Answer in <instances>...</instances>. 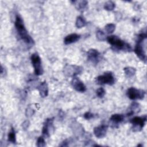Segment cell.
<instances>
[{"label": "cell", "instance_id": "obj_1", "mask_svg": "<svg viewBox=\"0 0 147 147\" xmlns=\"http://www.w3.org/2000/svg\"><path fill=\"white\" fill-rule=\"evenodd\" d=\"M14 24L17 32L21 39L24 41V42H25L27 45L30 46L33 45L34 44V41L30 36L28 34V31L25 27L23 20L20 16H16Z\"/></svg>", "mask_w": 147, "mask_h": 147}, {"label": "cell", "instance_id": "obj_2", "mask_svg": "<svg viewBox=\"0 0 147 147\" xmlns=\"http://www.w3.org/2000/svg\"><path fill=\"white\" fill-rule=\"evenodd\" d=\"M106 40L112 47L115 48V49L127 51L129 52L131 51L132 49L131 46L129 44L126 43L116 36H109L106 37Z\"/></svg>", "mask_w": 147, "mask_h": 147}, {"label": "cell", "instance_id": "obj_3", "mask_svg": "<svg viewBox=\"0 0 147 147\" xmlns=\"http://www.w3.org/2000/svg\"><path fill=\"white\" fill-rule=\"evenodd\" d=\"M146 33L145 32L141 33L137 37V43L134 48V52L137 56L142 61H146V53L143 44L144 41L146 38Z\"/></svg>", "mask_w": 147, "mask_h": 147}, {"label": "cell", "instance_id": "obj_4", "mask_svg": "<svg viewBox=\"0 0 147 147\" xmlns=\"http://www.w3.org/2000/svg\"><path fill=\"white\" fill-rule=\"evenodd\" d=\"M31 61L34 68V73L36 75H41L43 74V68L40 56L37 52L33 53L31 56Z\"/></svg>", "mask_w": 147, "mask_h": 147}, {"label": "cell", "instance_id": "obj_5", "mask_svg": "<svg viewBox=\"0 0 147 147\" xmlns=\"http://www.w3.org/2000/svg\"><path fill=\"white\" fill-rule=\"evenodd\" d=\"M146 121V116L134 117L131 118L130 122L132 123V130L133 131H140L142 130Z\"/></svg>", "mask_w": 147, "mask_h": 147}, {"label": "cell", "instance_id": "obj_6", "mask_svg": "<svg viewBox=\"0 0 147 147\" xmlns=\"http://www.w3.org/2000/svg\"><path fill=\"white\" fill-rule=\"evenodd\" d=\"M96 82L98 84L113 85L115 83V78L111 72H105L96 78Z\"/></svg>", "mask_w": 147, "mask_h": 147}, {"label": "cell", "instance_id": "obj_7", "mask_svg": "<svg viewBox=\"0 0 147 147\" xmlns=\"http://www.w3.org/2000/svg\"><path fill=\"white\" fill-rule=\"evenodd\" d=\"M145 95V91L144 90L137 89L134 87H130L127 91V95L131 100L142 99Z\"/></svg>", "mask_w": 147, "mask_h": 147}, {"label": "cell", "instance_id": "obj_8", "mask_svg": "<svg viewBox=\"0 0 147 147\" xmlns=\"http://www.w3.org/2000/svg\"><path fill=\"white\" fill-rule=\"evenodd\" d=\"M82 71V68L79 66L67 65L64 68V72L68 76H75Z\"/></svg>", "mask_w": 147, "mask_h": 147}, {"label": "cell", "instance_id": "obj_9", "mask_svg": "<svg viewBox=\"0 0 147 147\" xmlns=\"http://www.w3.org/2000/svg\"><path fill=\"white\" fill-rule=\"evenodd\" d=\"M100 53L95 49H90L87 52V59L94 64H98L100 60Z\"/></svg>", "mask_w": 147, "mask_h": 147}, {"label": "cell", "instance_id": "obj_10", "mask_svg": "<svg viewBox=\"0 0 147 147\" xmlns=\"http://www.w3.org/2000/svg\"><path fill=\"white\" fill-rule=\"evenodd\" d=\"M73 87L78 92H84L86 91V87L84 83L77 77L74 76L71 81Z\"/></svg>", "mask_w": 147, "mask_h": 147}, {"label": "cell", "instance_id": "obj_11", "mask_svg": "<svg viewBox=\"0 0 147 147\" xmlns=\"http://www.w3.org/2000/svg\"><path fill=\"white\" fill-rule=\"evenodd\" d=\"M53 118H48V119H47V120L45 121L42 130V133L44 136L45 137L49 136L50 132L51 131V129H53Z\"/></svg>", "mask_w": 147, "mask_h": 147}, {"label": "cell", "instance_id": "obj_12", "mask_svg": "<svg viewBox=\"0 0 147 147\" xmlns=\"http://www.w3.org/2000/svg\"><path fill=\"white\" fill-rule=\"evenodd\" d=\"M107 126L105 125H102L99 126L95 127L94 129V133L98 138H102L104 137L107 133Z\"/></svg>", "mask_w": 147, "mask_h": 147}, {"label": "cell", "instance_id": "obj_13", "mask_svg": "<svg viewBox=\"0 0 147 147\" xmlns=\"http://www.w3.org/2000/svg\"><path fill=\"white\" fill-rule=\"evenodd\" d=\"M80 38V36L76 33H72L67 35L64 39V43L66 45L70 44L78 41Z\"/></svg>", "mask_w": 147, "mask_h": 147}, {"label": "cell", "instance_id": "obj_14", "mask_svg": "<svg viewBox=\"0 0 147 147\" xmlns=\"http://www.w3.org/2000/svg\"><path fill=\"white\" fill-rule=\"evenodd\" d=\"M38 90L40 95L42 97H46L48 95V87L46 82H41L38 86Z\"/></svg>", "mask_w": 147, "mask_h": 147}, {"label": "cell", "instance_id": "obj_15", "mask_svg": "<svg viewBox=\"0 0 147 147\" xmlns=\"http://www.w3.org/2000/svg\"><path fill=\"white\" fill-rule=\"evenodd\" d=\"M74 4L75 5L76 8L80 11H83L85 9H86L87 5H88V2L87 1H72Z\"/></svg>", "mask_w": 147, "mask_h": 147}, {"label": "cell", "instance_id": "obj_16", "mask_svg": "<svg viewBox=\"0 0 147 147\" xmlns=\"http://www.w3.org/2000/svg\"><path fill=\"white\" fill-rule=\"evenodd\" d=\"M124 119V116L120 114H113L110 118V120L114 123H118L122 122Z\"/></svg>", "mask_w": 147, "mask_h": 147}, {"label": "cell", "instance_id": "obj_17", "mask_svg": "<svg viewBox=\"0 0 147 147\" xmlns=\"http://www.w3.org/2000/svg\"><path fill=\"white\" fill-rule=\"evenodd\" d=\"M123 71L125 75L128 78H131L133 76L136 72V69L131 67H125V68H123Z\"/></svg>", "mask_w": 147, "mask_h": 147}, {"label": "cell", "instance_id": "obj_18", "mask_svg": "<svg viewBox=\"0 0 147 147\" xmlns=\"http://www.w3.org/2000/svg\"><path fill=\"white\" fill-rule=\"evenodd\" d=\"M86 24V22L84 18L82 16H78L76 20V26L78 28H82L84 27Z\"/></svg>", "mask_w": 147, "mask_h": 147}, {"label": "cell", "instance_id": "obj_19", "mask_svg": "<svg viewBox=\"0 0 147 147\" xmlns=\"http://www.w3.org/2000/svg\"><path fill=\"white\" fill-rule=\"evenodd\" d=\"M8 141L13 143V144H15L16 142V133H15V131L14 129L11 127L10 131H9V134H8Z\"/></svg>", "mask_w": 147, "mask_h": 147}, {"label": "cell", "instance_id": "obj_20", "mask_svg": "<svg viewBox=\"0 0 147 147\" xmlns=\"http://www.w3.org/2000/svg\"><path fill=\"white\" fill-rule=\"evenodd\" d=\"M115 7V4L111 1L106 2L104 5V9L107 11H112Z\"/></svg>", "mask_w": 147, "mask_h": 147}, {"label": "cell", "instance_id": "obj_21", "mask_svg": "<svg viewBox=\"0 0 147 147\" xmlns=\"http://www.w3.org/2000/svg\"><path fill=\"white\" fill-rule=\"evenodd\" d=\"M115 29V25L114 24L112 23H110V24H107L105 27V31L108 34H110L112 33L114 30Z\"/></svg>", "mask_w": 147, "mask_h": 147}, {"label": "cell", "instance_id": "obj_22", "mask_svg": "<svg viewBox=\"0 0 147 147\" xmlns=\"http://www.w3.org/2000/svg\"><path fill=\"white\" fill-rule=\"evenodd\" d=\"M96 37L99 41H105L106 39V36L105 33L102 30H98L96 33Z\"/></svg>", "mask_w": 147, "mask_h": 147}, {"label": "cell", "instance_id": "obj_23", "mask_svg": "<svg viewBox=\"0 0 147 147\" xmlns=\"http://www.w3.org/2000/svg\"><path fill=\"white\" fill-rule=\"evenodd\" d=\"M36 145L38 147H44L46 145V142L43 137H39L37 139Z\"/></svg>", "mask_w": 147, "mask_h": 147}, {"label": "cell", "instance_id": "obj_24", "mask_svg": "<svg viewBox=\"0 0 147 147\" xmlns=\"http://www.w3.org/2000/svg\"><path fill=\"white\" fill-rule=\"evenodd\" d=\"M105 93H106L105 90H104L103 88H102V87L99 88L98 89H97V90H96V94L97 96H98L99 98H103V97L105 96Z\"/></svg>", "mask_w": 147, "mask_h": 147}, {"label": "cell", "instance_id": "obj_25", "mask_svg": "<svg viewBox=\"0 0 147 147\" xmlns=\"http://www.w3.org/2000/svg\"><path fill=\"white\" fill-rule=\"evenodd\" d=\"M34 113V110L31 108L30 107H28L26 110V112H25V114H26V116L28 117H31L32 115H33Z\"/></svg>", "mask_w": 147, "mask_h": 147}, {"label": "cell", "instance_id": "obj_26", "mask_svg": "<svg viewBox=\"0 0 147 147\" xmlns=\"http://www.w3.org/2000/svg\"><path fill=\"white\" fill-rule=\"evenodd\" d=\"M93 117H94L93 114H92L91 113H90L89 111L88 112H86L84 114V118L85 119H90L92 118H93Z\"/></svg>", "mask_w": 147, "mask_h": 147}, {"label": "cell", "instance_id": "obj_27", "mask_svg": "<svg viewBox=\"0 0 147 147\" xmlns=\"http://www.w3.org/2000/svg\"><path fill=\"white\" fill-rule=\"evenodd\" d=\"M29 125V122L28 121H25V122H24L22 123V127H23L24 129H26L27 127H28Z\"/></svg>", "mask_w": 147, "mask_h": 147}]
</instances>
